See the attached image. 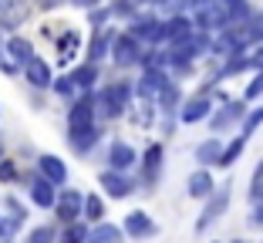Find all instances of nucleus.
I'll return each mask as SVG.
<instances>
[{
	"instance_id": "obj_11",
	"label": "nucleus",
	"mask_w": 263,
	"mask_h": 243,
	"mask_svg": "<svg viewBox=\"0 0 263 243\" xmlns=\"http://www.w3.org/2000/svg\"><path fill=\"white\" fill-rule=\"evenodd\" d=\"M68 125L71 128H91L95 125V102H91V98H81V102L71 108Z\"/></svg>"
},
{
	"instance_id": "obj_38",
	"label": "nucleus",
	"mask_w": 263,
	"mask_h": 243,
	"mask_svg": "<svg viewBox=\"0 0 263 243\" xmlns=\"http://www.w3.org/2000/svg\"><path fill=\"white\" fill-rule=\"evenodd\" d=\"M159 4H162V0H159Z\"/></svg>"
},
{
	"instance_id": "obj_19",
	"label": "nucleus",
	"mask_w": 263,
	"mask_h": 243,
	"mask_svg": "<svg viewBox=\"0 0 263 243\" xmlns=\"http://www.w3.org/2000/svg\"><path fill=\"white\" fill-rule=\"evenodd\" d=\"M243 149H247V139H243V135H236V139H233L230 145H226V149L219 152V162H216V165H223V169H230V165H233L236 159L243 156Z\"/></svg>"
},
{
	"instance_id": "obj_24",
	"label": "nucleus",
	"mask_w": 263,
	"mask_h": 243,
	"mask_svg": "<svg viewBox=\"0 0 263 243\" xmlns=\"http://www.w3.org/2000/svg\"><path fill=\"white\" fill-rule=\"evenodd\" d=\"M159 165H162V145H148V152H145V176L148 179H155Z\"/></svg>"
},
{
	"instance_id": "obj_33",
	"label": "nucleus",
	"mask_w": 263,
	"mask_h": 243,
	"mask_svg": "<svg viewBox=\"0 0 263 243\" xmlns=\"http://www.w3.org/2000/svg\"><path fill=\"white\" fill-rule=\"evenodd\" d=\"M263 95V68H260V74H256V81L247 88V98H260Z\"/></svg>"
},
{
	"instance_id": "obj_9",
	"label": "nucleus",
	"mask_w": 263,
	"mask_h": 243,
	"mask_svg": "<svg viewBox=\"0 0 263 243\" xmlns=\"http://www.w3.org/2000/svg\"><path fill=\"white\" fill-rule=\"evenodd\" d=\"M37 169H41V176L51 179L54 186H64V182H68V169H64V162L58 156H41L37 159Z\"/></svg>"
},
{
	"instance_id": "obj_29",
	"label": "nucleus",
	"mask_w": 263,
	"mask_h": 243,
	"mask_svg": "<svg viewBox=\"0 0 263 243\" xmlns=\"http://www.w3.org/2000/svg\"><path fill=\"white\" fill-rule=\"evenodd\" d=\"M108 41H111V34H105V31L95 34V41H91V61L105 58V51H108Z\"/></svg>"
},
{
	"instance_id": "obj_13",
	"label": "nucleus",
	"mask_w": 263,
	"mask_h": 243,
	"mask_svg": "<svg viewBox=\"0 0 263 243\" xmlns=\"http://www.w3.org/2000/svg\"><path fill=\"white\" fill-rule=\"evenodd\" d=\"M209 108H213V105H209L206 95H196L193 102H186V108L179 111V118H182L186 125H193V122H202V118L209 115Z\"/></svg>"
},
{
	"instance_id": "obj_10",
	"label": "nucleus",
	"mask_w": 263,
	"mask_h": 243,
	"mask_svg": "<svg viewBox=\"0 0 263 243\" xmlns=\"http://www.w3.org/2000/svg\"><path fill=\"white\" fill-rule=\"evenodd\" d=\"M111 54H115V64H132V61H139V44H135L132 34H122L111 44Z\"/></svg>"
},
{
	"instance_id": "obj_12",
	"label": "nucleus",
	"mask_w": 263,
	"mask_h": 243,
	"mask_svg": "<svg viewBox=\"0 0 263 243\" xmlns=\"http://www.w3.org/2000/svg\"><path fill=\"white\" fill-rule=\"evenodd\" d=\"M189 196L193 199H209L213 196V189H216V182H213V176L206 173V169H199V173H193L189 176Z\"/></svg>"
},
{
	"instance_id": "obj_31",
	"label": "nucleus",
	"mask_w": 263,
	"mask_h": 243,
	"mask_svg": "<svg viewBox=\"0 0 263 243\" xmlns=\"http://www.w3.org/2000/svg\"><path fill=\"white\" fill-rule=\"evenodd\" d=\"M0 179H4V182L17 179V165H14V162H7V159H4V162H0Z\"/></svg>"
},
{
	"instance_id": "obj_17",
	"label": "nucleus",
	"mask_w": 263,
	"mask_h": 243,
	"mask_svg": "<svg viewBox=\"0 0 263 243\" xmlns=\"http://www.w3.org/2000/svg\"><path fill=\"white\" fill-rule=\"evenodd\" d=\"M78 44H81V38H78V31H64L61 38H58V58H61V61L68 64L71 58H74Z\"/></svg>"
},
{
	"instance_id": "obj_4",
	"label": "nucleus",
	"mask_w": 263,
	"mask_h": 243,
	"mask_svg": "<svg viewBox=\"0 0 263 243\" xmlns=\"http://www.w3.org/2000/svg\"><path fill=\"white\" fill-rule=\"evenodd\" d=\"M54 210H58V216H61L64 223H74L81 213H85V196L78 193V189H64L61 196H58V203H54Z\"/></svg>"
},
{
	"instance_id": "obj_34",
	"label": "nucleus",
	"mask_w": 263,
	"mask_h": 243,
	"mask_svg": "<svg viewBox=\"0 0 263 243\" xmlns=\"http://www.w3.org/2000/svg\"><path fill=\"white\" fill-rule=\"evenodd\" d=\"M0 71H7V74H14V71H17V61H10L4 51H0Z\"/></svg>"
},
{
	"instance_id": "obj_27",
	"label": "nucleus",
	"mask_w": 263,
	"mask_h": 243,
	"mask_svg": "<svg viewBox=\"0 0 263 243\" xmlns=\"http://www.w3.org/2000/svg\"><path fill=\"white\" fill-rule=\"evenodd\" d=\"M85 216L91 223H101V216H105V206H101L98 196H85Z\"/></svg>"
},
{
	"instance_id": "obj_32",
	"label": "nucleus",
	"mask_w": 263,
	"mask_h": 243,
	"mask_svg": "<svg viewBox=\"0 0 263 243\" xmlns=\"http://www.w3.org/2000/svg\"><path fill=\"white\" fill-rule=\"evenodd\" d=\"M250 193H263V159H260V165H256V173H253V182H250Z\"/></svg>"
},
{
	"instance_id": "obj_7",
	"label": "nucleus",
	"mask_w": 263,
	"mask_h": 243,
	"mask_svg": "<svg viewBox=\"0 0 263 243\" xmlns=\"http://www.w3.org/2000/svg\"><path fill=\"white\" fill-rule=\"evenodd\" d=\"M31 199L41 206V210H51V206L58 203V193H54V182L44 179V176H37V179L31 182Z\"/></svg>"
},
{
	"instance_id": "obj_23",
	"label": "nucleus",
	"mask_w": 263,
	"mask_h": 243,
	"mask_svg": "<svg viewBox=\"0 0 263 243\" xmlns=\"http://www.w3.org/2000/svg\"><path fill=\"white\" fill-rule=\"evenodd\" d=\"M240 38V44H247V41H263V14H253V21L247 24V31L236 34Z\"/></svg>"
},
{
	"instance_id": "obj_14",
	"label": "nucleus",
	"mask_w": 263,
	"mask_h": 243,
	"mask_svg": "<svg viewBox=\"0 0 263 243\" xmlns=\"http://www.w3.org/2000/svg\"><path fill=\"white\" fill-rule=\"evenodd\" d=\"M243 111H247V105H240V102H230L223 111H219L216 118H213V132H223V128H230L236 118H243Z\"/></svg>"
},
{
	"instance_id": "obj_18",
	"label": "nucleus",
	"mask_w": 263,
	"mask_h": 243,
	"mask_svg": "<svg viewBox=\"0 0 263 243\" xmlns=\"http://www.w3.org/2000/svg\"><path fill=\"white\" fill-rule=\"evenodd\" d=\"M88 243H122V230L111 227V223H101L88 233Z\"/></svg>"
},
{
	"instance_id": "obj_20",
	"label": "nucleus",
	"mask_w": 263,
	"mask_h": 243,
	"mask_svg": "<svg viewBox=\"0 0 263 243\" xmlns=\"http://www.w3.org/2000/svg\"><path fill=\"white\" fill-rule=\"evenodd\" d=\"M189 34H193V24H189L186 17H172V21L165 24V38L176 41V44H179V41H186Z\"/></svg>"
},
{
	"instance_id": "obj_8",
	"label": "nucleus",
	"mask_w": 263,
	"mask_h": 243,
	"mask_svg": "<svg viewBox=\"0 0 263 243\" xmlns=\"http://www.w3.org/2000/svg\"><path fill=\"white\" fill-rule=\"evenodd\" d=\"M24 68H27V81H31L34 88H51V85H54V78H51V64L41 61L37 54L24 64Z\"/></svg>"
},
{
	"instance_id": "obj_21",
	"label": "nucleus",
	"mask_w": 263,
	"mask_h": 243,
	"mask_svg": "<svg viewBox=\"0 0 263 243\" xmlns=\"http://www.w3.org/2000/svg\"><path fill=\"white\" fill-rule=\"evenodd\" d=\"M7 51L14 54V61H17V64H27V61L34 58L31 41H24V38H10V41H7Z\"/></svg>"
},
{
	"instance_id": "obj_5",
	"label": "nucleus",
	"mask_w": 263,
	"mask_h": 243,
	"mask_svg": "<svg viewBox=\"0 0 263 243\" xmlns=\"http://www.w3.org/2000/svg\"><path fill=\"white\" fill-rule=\"evenodd\" d=\"M135 149H132L128 142H111V149H108V162L111 169H118V173H128L132 165H135Z\"/></svg>"
},
{
	"instance_id": "obj_2",
	"label": "nucleus",
	"mask_w": 263,
	"mask_h": 243,
	"mask_svg": "<svg viewBox=\"0 0 263 243\" xmlns=\"http://www.w3.org/2000/svg\"><path fill=\"white\" fill-rule=\"evenodd\" d=\"M226 206H230V182L213 189V196H209V203H206V210H202V216H199V223H196V230L202 233V230H206L213 220H219V216H223Z\"/></svg>"
},
{
	"instance_id": "obj_6",
	"label": "nucleus",
	"mask_w": 263,
	"mask_h": 243,
	"mask_svg": "<svg viewBox=\"0 0 263 243\" xmlns=\"http://www.w3.org/2000/svg\"><path fill=\"white\" fill-rule=\"evenodd\" d=\"M101 186H105V193H108L111 199H125V196L132 193V182L125 179V173H118V169L101 173Z\"/></svg>"
},
{
	"instance_id": "obj_26",
	"label": "nucleus",
	"mask_w": 263,
	"mask_h": 243,
	"mask_svg": "<svg viewBox=\"0 0 263 243\" xmlns=\"http://www.w3.org/2000/svg\"><path fill=\"white\" fill-rule=\"evenodd\" d=\"M250 223L263 227V193H250Z\"/></svg>"
},
{
	"instance_id": "obj_35",
	"label": "nucleus",
	"mask_w": 263,
	"mask_h": 243,
	"mask_svg": "<svg viewBox=\"0 0 263 243\" xmlns=\"http://www.w3.org/2000/svg\"><path fill=\"white\" fill-rule=\"evenodd\" d=\"M250 64H256V68H263V47H260V51H256L253 58H250Z\"/></svg>"
},
{
	"instance_id": "obj_15",
	"label": "nucleus",
	"mask_w": 263,
	"mask_h": 243,
	"mask_svg": "<svg viewBox=\"0 0 263 243\" xmlns=\"http://www.w3.org/2000/svg\"><path fill=\"white\" fill-rule=\"evenodd\" d=\"M95 139H98V128H71V149L74 152H88L95 145Z\"/></svg>"
},
{
	"instance_id": "obj_30",
	"label": "nucleus",
	"mask_w": 263,
	"mask_h": 243,
	"mask_svg": "<svg viewBox=\"0 0 263 243\" xmlns=\"http://www.w3.org/2000/svg\"><path fill=\"white\" fill-rule=\"evenodd\" d=\"M260 125H263V108H256L253 115H247V122H243V139H250Z\"/></svg>"
},
{
	"instance_id": "obj_28",
	"label": "nucleus",
	"mask_w": 263,
	"mask_h": 243,
	"mask_svg": "<svg viewBox=\"0 0 263 243\" xmlns=\"http://www.w3.org/2000/svg\"><path fill=\"white\" fill-rule=\"evenodd\" d=\"M54 240H58V233L51 227H37V230L27 233V240H24V243H54Z\"/></svg>"
},
{
	"instance_id": "obj_16",
	"label": "nucleus",
	"mask_w": 263,
	"mask_h": 243,
	"mask_svg": "<svg viewBox=\"0 0 263 243\" xmlns=\"http://www.w3.org/2000/svg\"><path fill=\"white\" fill-rule=\"evenodd\" d=\"M219 152H223V145H219V139L213 135V139H206L199 149H196V162H202V165L213 162V165H216L219 162Z\"/></svg>"
},
{
	"instance_id": "obj_22",
	"label": "nucleus",
	"mask_w": 263,
	"mask_h": 243,
	"mask_svg": "<svg viewBox=\"0 0 263 243\" xmlns=\"http://www.w3.org/2000/svg\"><path fill=\"white\" fill-rule=\"evenodd\" d=\"M95 81H98V68H95V61L91 64H81V68L71 74V85H74V88H91Z\"/></svg>"
},
{
	"instance_id": "obj_3",
	"label": "nucleus",
	"mask_w": 263,
	"mask_h": 243,
	"mask_svg": "<svg viewBox=\"0 0 263 243\" xmlns=\"http://www.w3.org/2000/svg\"><path fill=\"white\" fill-rule=\"evenodd\" d=\"M125 233H128L132 240H148V236L159 233V227L152 223V216H148L145 210H132L128 216H125Z\"/></svg>"
},
{
	"instance_id": "obj_1",
	"label": "nucleus",
	"mask_w": 263,
	"mask_h": 243,
	"mask_svg": "<svg viewBox=\"0 0 263 243\" xmlns=\"http://www.w3.org/2000/svg\"><path fill=\"white\" fill-rule=\"evenodd\" d=\"M128 98H132V85L115 81V85H108L98 95V105H101V111H105L108 118H118L125 108H128Z\"/></svg>"
},
{
	"instance_id": "obj_36",
	"label": "nucleus",
	"mask_w": 263,
	"mask_h": 243,
	"mask_svg": "<svg viewBox=\"0 0 263 243\" xmlns=\"http://www.w3.org/2000/svg\"><path fill=\"white\" fill-rule=\"evenodd\" d=\"M71 4H78V7H95L98 0H71Z\"/></svg>"
},
{
	"instance_id": "obj_25",
	"label": "nucleus",
	"mask_w": 263,
	"mask_h": 243,
	"mask_svg": "<svg viewBox=\"0 0 263 243\" xmlns=\"http://www.w3.org/2000/svg\"><path fill=\"white\" fill-rule=\"evenodd\" d=\"M58 240H61V243H88V230L78 227V223H68V230H64Z\"/></svg>"
},
{
	"instance_id": "obj_37",
	"label": "nucleus",
	"mask_w": 263,
	"mask_h": 243,
	"mask_svg": "<svg viewBox=\"0 0 263 243\" xmlns=\"http://www.w3.org/2000/svg\"><path fill=\"white\" fill-rule=\"evenodd\" d=\"M236 243H247V240H236Z\"/></svg>"
}]
</instances>
